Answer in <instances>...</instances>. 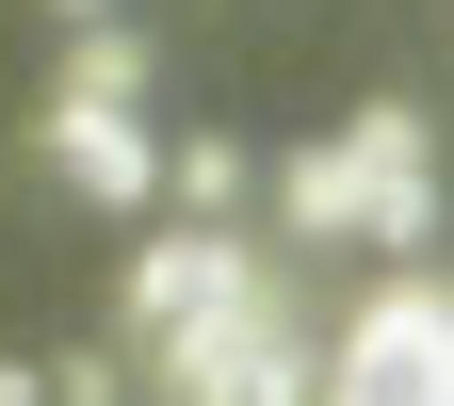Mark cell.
<instances>
[{"instance_id": "3", "label": "cell", "mask_w": 454, "mask_h": 406, "mask_svg": "<svg viewBox=\"0 0 454 406\" xmlns=\"http://www.w3.org/2000/svg\"><path fill=\"white\" fill-rule=\"evenodd\" d=\"M49 179H82L98 211H146L162 195V131H146V114H98V98H49Z\"/></svg>"}, {"instance_id": "4", "label": "cell", "mask_w": 454, "mask_h": 406, "mask_svg": "<svg viewBox=\"0 0 454 406\" xmlns=\"http://www.w3.org/2000/svg\"><path fill=\"white\" fill-rule=\"evenodd\" d=\"M227 293H260V260L227 244L211 211H179V227L130 260V325H195V309H227Z\"/></svg>"}, {"instance_id": "6", "label": "cell", "mask_w": 454, "mask_h": 406, "mask_svg": "<svg viewBox=\"0 0 454 406\" xmlns=\"http://www.w3.org/2000/svg\"><path fill=\"white\" fill-rule=\"evenodd\" d=\"M276 227H293V244H357V147H293L276 163Z\"/></svg>"}, {"instance_id": "9", "label": "cell", "mask_w": 454, "mask_h": 406, "mask_svg": "<svg viewBox=\"0 0 454 406\" xmlns=\"http://www.w3.org/2000/svg\"><path fill=\"white\" fill-rule=\"evenodd\" d=\"M49 406H130V358H114V341H82V358H49Z\"/></svg>"}, {"instance_id": "7", "label": "cell", "mask_w": 454, "mask_h": 406, "mask_svg": "<svg viewBox=\"0 0 454 406\" xmlns=\"http://www.w3.org/2000/svg\"><path fill=\"white\" fill-rule=\"evenodd\" d=\"M340 147H357V179H438V114H406V98H357Z\"/></svg>"}, {"instance_id": "2", "label": "cell", "mask_w": 454, "mask_h": 406, "mask_svg": "<svg viewBox=\"0 0 454 406\" xmlns=\"http://www.w3.org/2000/svg\"><path fill=\"white\" fill-rule=\"evenodd\" d=\"M309 406H454V293L438 276H389L340 325V374H309Z\"/></svg>"}, {"instance_id": "8", "label": "cell", "mask_w": 454, "mask_h": 406, "mask_svg": "<svg viewBox=\"0 0 454 406\" xmlns=\"http://www.w3.org/2000/svg\"><path fill=\"white\" fill-rule=\"evenodd\" d=\"M162 195H179V211H211V227H227V211L260 195V163L227 147V131H179V147H162Z\"/></svg>"}, {"instance_id": "1", "label": "cell", "mask_w": 454, "mask_h": 406, "mask_svg": "<svg viewBox=\"0 0 454 406\" xmlns=\"http://www.w3.org/2000/svg\"><path fill=\"white\" fill-rule=\"evenodd\" d=\"M146 341H162V406H309V374H325L276 293H227V309L146 325Z\"/></svg>"}, {"instance_id": "10", "label": "cell", "mask_w": 454, "mask_h": 406, "mask_svg": "<svg viewBox=\"0 0 454 406\" xmlns=\"http://www.w3.org/2000/svg\"><path fill=\"white\" fill-rule=\"evenodd\" d=\"M0 406H49V358H0Z\"/></svg>"}, {"instance_id": "5", "label": "cell", "mask_w": 454, "mask_h": 406, "mask_svg": "<svg viewBox=\"0 0 454 406\" xmlns=\"http://www.w3.org/2000/svg\"><path fill=\"white\" fill-rule=\"evenodd\" d=\"M49 98H98V114H146L162 98V49L130 33V17H66V82Z\"/></svg>"}, {"instance_id": "11", "label": "cell", "mask_w": 454, "mask_h": 406, "mask_svg": "<svg viewBox=\"0 0 454 406\" xmlns=\"http://www.w3.org/2000/svg\"><path fill=\"white\" fill-rule=\"evenodd\" d=\"M49 17H114V0H49Z\"/></svg>"}]
</instances>
